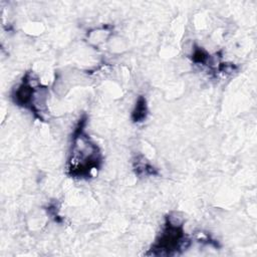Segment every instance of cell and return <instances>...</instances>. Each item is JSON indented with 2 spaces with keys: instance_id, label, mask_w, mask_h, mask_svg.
I'll return each mask as SVG.
<instances>
[{
  "instance_id": "obj_3",
  "label": "cell",
  "mask_w": 257,
  "mask_h": 257,
  "mask_svg": "<svg viewBox=\"0 0 257 257\" xmlns=\"http://www.w3.org/2000/svg\"><path fill=\"white\" fill-rule=\"evenodd\" d=\"M37 95V90L32 84V78L29 73L23 77L20 85L14 90L12 98L17 105L24 106L31 109L35 114H38V110L35 104V96Z\"/></svg>"
},
{
  "instance_id": "obj_2",
  "label": "cell",
  "mask_w": 257,
  "mask_h": 257,
  "mask_svg": "<svg viewBox=\"0 0 257 257\" xmlns=\"http://www.w3.org/2000/svg\"><path fill=\"white\" fill-rule=\"evenodd\" d=\"M189 241L183 225L167 217L162 231L148 254L164 256L175 255L178 254L179 251L184 250V248L189 245Z\"/></svg>"
},
{
  "instance_id": "obj_1",
  "label": "cell",
  "mask_w": 257,
  "mask_h": 257,
  "mask_svg": "<svg viewBox=\"0 0 257 257\" xmlns=\"http://www.w3.org/2000/svg\"><path fill=\"white\" fill-rule=\"evenodd\" d=\"M86 118L79 119L73 133L70 158L67 173L73 178H90L94 170H98L102 163V156L98 147L84 132Z\"/></svg>"
},
{
  "instance_id": "obj_5",
  "label": "cell",
  "mask_w": 257,
  "mask_h": 257,
  "mask_svg": "<svg viewBox=\"0 0 257 257\" xmlns=\"http://www.w3.org/2000/svg\"><path fill=\"white\" fill-rule=\"evenodd\" d=\"M208 59V54L206 51H204L203 49H196L194 54H193V60L195 62H198V63H205L206 60Z\"/></svg>"
},
{
  "instance_id": "obj_4",
  "label": "cell",
  "mask_w": 257,
  "mask_h": 257,
  "mask_svg": "<svg viewBox=\"0 0 257 257\" xmlns=\"http://www.w3.org/2000/svg\"><path fill=\"white\" fill-rule=\"evenodd\" d=\"M147 113H148V107H147L146 99H145V97L140 96L136 103L135 109L133 110L132 118L135 122H140L146 118Z\"/></svg>"
}]
</instances>
